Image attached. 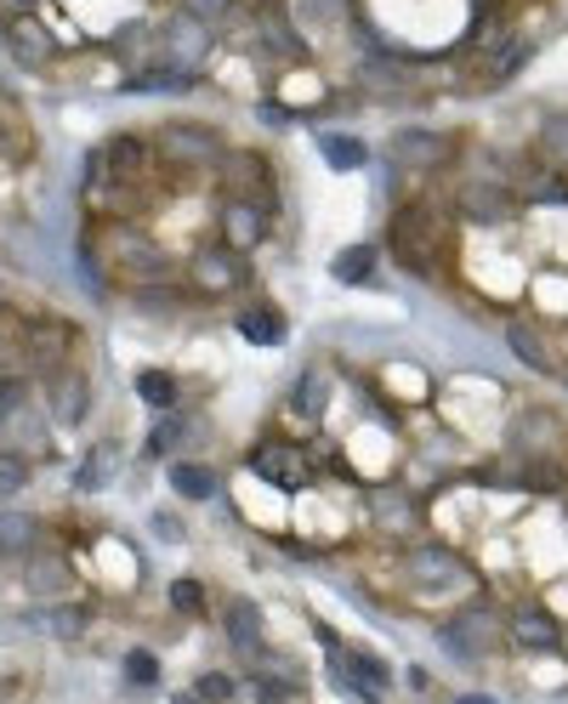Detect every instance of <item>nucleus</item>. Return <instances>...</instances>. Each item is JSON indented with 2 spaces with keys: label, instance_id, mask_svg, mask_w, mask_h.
Returning <instances> with one entry per match:
<instances>
[{
  "label": "nucleus",
  "instance_id": "obj_1",
  "mask_svg": "<svg viewBox=\"0 0 568 704\" xmlns=\"http://www.w3.org/2000/svg\"><path fill=\"white\" fill-rule=\"evenodd\" d=\"M392 250L404 256V267L432 273L443 256H450V228H443V216H438V211L409 205V211L392 216Z\"/></svg>",
  "mask_w": 568,
  "mask_h": 704
},
{
  "label": "nucleus",
  "instance_id": "obj_2",
  "mask_svg": "<svg viewBox=\"0 0 568 704\" xmlns=\"http://www.w3.org/2000/svg\"><path fill=\"white\" fill-rule=\"evenodd\" d=\"M438 637H443V648H450L455 659H483V653H495V642H501V614L472 602V608H460L455 619H443Z\"/></svg>",
  "mask_w": 568,
  "mask_h": 704
},
{
  "label": "nucleus",
  "instance_id": "obj_3",
  "mask_svg": "<svg viewBox=\"0 0 568 704\" xmlns=\"http://www.w3.org/2000/svg\"><path fill=\"white\" fill-rule=\"evenodd\" d=\"M244 279H251V267H244V256L239 250H228V244H205L200 256L188 262V285L200 290V296H228V290H239Z\"/></svg>",
  "mask_w": 568,
  "mask_h": 704
},
{
  "label": "nucleus",
  "instance_id": "obj_4",
  "mask_svg": "<svg viewBox=\"0 0 568 704\" xmlns=\"http://www.w3.org/2000/svg\"><path fill=\"white\" fill-rule=\"evenodd\" d=\"M251 29H256V46L274 63H307V35L290 23L285 7H274V0H262L256 17H251Z\"/></svg>",
  "mask_w": 568,
  "mask_h": 704
},
{
  "label": "nucleus",
  "instance_id": "obj_5",
  "mask_svg": "<svg viewBox=\"0 0 568 704\" xmlns=\"http://www.w3.org/2000/svg\"><path fill=\"white\" fill-rule=\"evenodd\" d=\"M267 216H274V205L267 199H244V193H228V205H222V244L228 250H256L267 239Z\"/></svg>",
  "mask_w": 568,
  "mask_h": 704
},
{
  "label": "nucleus",
  "instance_id": "obj_6",
  "mask_svg": "<svg viewBox=\"0 0 568 704\" xmlns=\"http://www.w3.org/2000/svg\"><path fill=\"white\" fill-rule=\"evenodd\" d=\"M211 46H216V35H211V23H200V17H188V12H177V17H171V29H165V68L200 74V63L211 58Z\"/></svg>",
  "mask_w": 568,
  "mask_h": 704
},
{
  "label": "nucleus",
  "instance_id": "obj_7",
  "mask_svg": "<svg viewBox=\"0 0 568 704\" xmlns=\"http://www.w3.org/2000/svg\"><path fill=\"white\" fill-rule=\"evenodd\" d=\"M160 154L177 160V165H222V137L205 131V125H165L160 131Z\"/></svg>",
  "mask_w": 568,
  "mask_h": 704
},
{
  "label": "nucleus",
  "instance_id": "obj_8",
  "mask_svg": "<svg viewBox=\"0 0 568 704\" xmlns=\"http://www.w3.org/2000/svg\"><path fill=\"white\" fill-rule=\"evenodd\" d=\"M7 52L23 68H52L58 63V40H52V29H46L35 12H23V17H7Z\"/></svg>",
  "mask_w": 568,
  "mask_h": 704
},
{
  "label": "nucleus",
  "instance_id": "obj_9",
  "mask_svg": "<svg viewBox=\"0 0 568 704\" xmlns=\"http://www.w3.org/2000/svg\"><path fill=\"white\" fill-rule=\"evenodd\" d=\"M450 160H455V142L438 131H421V125L392 137V165H404V171H443Z\"/></svg>",
  "mask_w": 568,
  "mask_h": 704
},
{
  "label": "nucleus",
  "instance_id": "obj_10",
  "mask_svg": "<svg viewBox=\"0 0 568 704\" xmlns=\"http://www.w3.org/2000/svg\"><path fill=\"white\" fill-rule=\"evenodd\" d=\"M404 574L421 591H443V586H455L466 580V563L455 557L450 545H409V557H404Z\"/></svg>",
  "mask_w": 568,
  "mask_h": 704
},
{
  "label": "nucleus",
  "instance_id": "obj_11",
  "mask_svg": "<svg viewBox=\"0 0 568 704\" xmlns=\"http://www.w3.org/2000/svg\"><path fill=\"white\" fill-rule=\"evenodd\" d=\"M251 472L256 477H267V483H279V489H307V477H313V466H307V455L295 443H267V449H256L251 455Z\"/></svg>",
  "mask_w": 568,
  "mask_h": 704
},
{
  "label": "nucleus",
  "instance_id": "obj_12",
  "mask_svg": "<svg viewBox=\"0 0 568 704\" xmlns=\"http://www.w3.org/2000/svg\"><path fill=\"white\" fill-rule=\"evenodd\" d=\"M369 517H376L381 535L404 540L415 523H421V506L409 500V489H369Z\"/></svg>",
  "mask_w": 568,
  "mask_h": 704
},
{
  "label": "nucleus",
  "instance_id": "obj_13",
  "mask_svg": "<svg viewBox=\"0 0 568 704\" xmlns=\"http://www.w3.org/2000/svg\"><path fill=\"white\" fill-rule=\"evenodd\" d=\"M46 404H52V415L63 426H80L86 420V404H91V381L80 369H58L52 381H46Z\"/></svg>",
  "mask_w": 568,
  "mask_h": 704
},
{
  "label": "nucleus",
  "instance_id": "obj_14",
  "mask_svg": "<svg viewBox=\"0 0 568 704\" xmlns=\"http://www.w3.org/2000/svg\"><path fill=\"white\" fill-rule=\"evenodd\" d=\"M455 205H460V216H472V222H483V228H495V222H506V216H512V193H501V183H495V188L466 183Z\"/></svg>",
  "mask_w": 568,
  "mask_h": 704
},
{
  "label": "nucleus",
  "instance_id": "obj_15",
  "mask_svg": "<svg viewBox=\"0 0 568 704\" xmlns=\"http://www.w3.org/2000/svg\"><path fill=\"white\" fill-rule=\"evenodd\" d=\"M228 637H233V648L244 653V659H262V614H256V602H244V596L228 602Z\"/></svg>",
  "mask_w": 568,
  "mask_h": 704
},
{
  "label": "nucleus",
  "instance_id": "obj_16",
  "mask_svg": "<svg viewBox=\"0 0 568 704\" xmlns=\"http://www.w3.org/2000/svg\"><path fill=\"white\" fill-rule=\"evenodd\" d=\"M506 637L517 642V648H557L563 642V631H557V619L552 614H540V608H523V614H517L512 625H506Z\"/></svg>",
  "mask_w": 568,
  "mask_h": 704
},
{
  "label": "nucleus",
  "instance_id": "obj_17",
  "mask_svg": "<svg viewBox=\"0 0 568 704\" xmlns=\"http://www.w3.org/2000/svg\"><path fill=\"white\" fill-rule=\"evenodd\" d=\"M40 545V523L29 512H0V563L7 557H29Z\"/></svg>",
  "mask_w": 568,
  "mask_h": 704
},
{
  "label": "nucleus",
  "instance_id": "obj_18",
  "mask_svg": "<svg viewBox=\"0 0 568 704\" xmlns=\"http://www.w3.org/2000/svg\"><path fill=\"white\" fill-rule=\"evenodd\" d=\"M506 341H512V352H517V359H523L529 369H557V359H552L546 336H540L529 318H506Z\"/></svg>",
  "mask_w": 568,
  "mask_h": 704
},
{
  "label": "nucleus",
  "instance_id": "obj_19",
  "mask_svg": "<svg viewBox=\"0 0 568 704\" xmlns=\"http://www.w3.org/2000/svg\"><path fill=\"white\" fill-rule=\"evenodd\" d=\"M336 653V670H341V682H369V688H387L392 676H387V665L381 659H369V653H341V648H330Z\"/></svg>",
  "mask_w": 568,
  "mask_h": 704
},
{
  "label": "nucleus",
  "instance_id": "obj_20",
  "mask_svg": "<svg viewBox=\"0 0 568 704\" xmlns=\"http://www.w3.org/2000/svg\"><path fill=\"white\" fill-rule=\"evenodd\" d=\"M171 489H177L182 500H211L216 494V472L200 466V461H177L171 466Z\"/></svg>",
  "mask_w": 568,
  "mask_h": 704
},
{
  "label": "nucleus",
  "instance_id": "obj_21",
  "mask_svg": "<svg viewBox=\"0 0 568 704\" xmlns=\"http://www.w3.org/2000/svg\"><path fill=\"white\" fill-rule=\"evenodd\" d=\"M239 336L256 341V347H274V341H285V318L274 307H244L239 313Z\"/></svg>",
  "mask_w": 568,
  "mask_h": 704
},
{
  "label": "nucleus",
  "instance_id": "obj_22",
  "mask_svg": "<svg viewBox=\"0 0 568 704\" xmlns=\"http://www.w3.org/2000/svg\"><path fill=\"white\" fill-rule=\"evenodd\" d=\"M200 86V74H182V68H142L126 80V91H188Z\"/></svg>",
  "mask_w": 568,
  "mask_h": 704
},
{
  "label": "nucleus",
  "instance_id": "obj_23",
  "mask_svg": "<svg viewBox=\"0 0 568 704\" xmlns=\"http://www.w3.org/2000/svg\"><path fill=\"white\" fill-rule=\"evenodd\" d=\"M137 398H142V404H154V410H171V404H177V375L137 369Z\"/></svg>",
  "mask_w": 568,
  "mask_h": 704
},
{
  "label": "nucleus",
  "instance_id": "obj_24",
  "mask_svg": "<svg viewBox=\"0 0 568 704\" xmlns=\"http://www.w3.org/2000/svg\"><path fill=\"white\" fill-rule=\"evenodd\" d=\"M318 154H325L336 171H358L364 165V142L341 137V131H318Z\"/></svg>",
  "mask_w": 568,
  "mask_h": 704
},
{
  "label": "nucleus",
  "instance_id": "obj_25",
  "mask_svg": "<svg viewBox=\"0 0 568 704\" xmlns=\"http://www.w3.org/2000/svg\"><path fill=\"white\" fill-rule=\"evenodd\" d=\"M336 279L341 285H364L369 279V273H376V250H369V244H348V250H341V256H336Z\"/></svg>",
  "mask_w": 568,
  "mask_h": 704
},
{
  "label": "nucleus",
  "instance_id": "obj_26",
  "mask_svg": "<svg viewBox=\"0 0 568 704\" xmlns=\"http://www.w3.org/2000/svg\"><path fill=\"white\" fill-rule=\"evenodd\" d=\"M63 586H68V563H63V557H35V568H29V591L58 596Z\"/></svg>",
  "mask_w": 568,
  "mask_h": 704
},
{
  "label": "nucleus",
  "instance_id": "obj_27",
  "mask_svg": "<svg viewBox=\"0 0 568 704\" xmlns=\"http://www.w3.org/2000/svg\"><path fill=\"white\" fill-rule=\"evenodd\" d=\"M35 625H40V631H52V637H80L86 614L80 608H46V614H35Z\"/></svg>",
  "mask_w": 568,
  "mask_h": 704
},
{
  "label": "nucleus",
  "instance_id": "obj_28",
  "mask_svg": "<svg viewBox=\"0 0 568 704\" xmlns=\"http://www.w3.org/2000/svg\"><path fill=\"white\" fill-rule=\"evenodd\" d=\"M23 483H29V461L17 449H0V494H17Z\"/></svg>",
  "mask_w": 568,
  "mask_h": 704
},
{
  "label": "nucleus",
  "instance_id": "obj_29",
  "mask_svg": "<svg viewBox=\"0 0 568 704\" xmlns=\"http://www.w3.org/2000/svg\"><path fill=\"white\" fill-rule=\"evenodd\" d=\"M126 676H131L137 688H154V682H160V665H154V653H148V648H131V653H126Z\"/></svg>",
  "mask_w": 568,
  "mask_h": 704
},
{
  "label": "nucleus",
  "instance_id": "obj_30",
  "mask_svg": "<svg viewBox=\"0 0 568 704\" xmlns=\"http://www.w3.org/2000/svg\"><path fill=\"white\" fill-rule=\"evenodd\" d=\"M177 443H182V420H160L154 432H148V455H177Z\"/></svg>",
  "mask_w": 568,
  "mask_h": 704
},
{
  "label": "nucleus",
  "instance_id": "obj_31",
  "mask_svg": "<svg viewBox=\"0 0 568 704\" xmlns=\"http://www.w3.org/2000/svg\"><path fill=\"white\" fill-rule=\"evenodd\" d=\"M109 466H114V449H97V461H86L80 466V477H74V489H103V477H109Z\"/></svg>",
  "mask_w": 568,
  "mask_h": 704
},
{
  "label": "nucleus",
  "instance_id": "obj_32",
  "mask_svg": "<svg viewBox=\"0 0 568 704\" xmlns=\"http://www.w3.org/2000/svg\"><path fill=\"white\" fill-rule=\"evenodd\" d=\"M177 12L200 17V23H222V17L233 12V0H177Z\"/></svg>",
  "mask_w": 568,
  "mask_h": 704
},
{
  "label": "nucleus",
  "instance_id": "obj_33",
  "mask_svg": "<svg viewBox=\"0 0 568 704\" xmlns=\"http://www.w3.org/2000/svg\"><path fill=\"white\" fill-rule=\"evenodd\" d=\"M295 410H302V415H325V381H318V375H307V381L295 387Z\"/></svg>",
  "mask_w": 568,
  "mask_h": 704
},
{
  "label": "nucleus",
  "instance_id": "obj_34",
  "mask_svg": "<svg viewBox=\"0 0 568 704\" xmlns=\"http://www.w3.org/2000/svg\"><path fill=\"white\" fill-rule=\"evenodd\" d=\"M523 193L529 199H568V183H563V176H523Z\"/></svg>",
  "mask_w": 568,
  "mask_h": 704
},
{
  "label": "nucleus",
  "instance_id": "obj_35",
  "mask_svg": "<svg viewBox=\"0 0 568 704\" xmlns=\"http://www.w3.org/2000/svg\"><path fill=\"white\" fill-rule=\"evenodd\" d=\"M171 602H177L182 614H200L205 608V591L193 586V580H177V586H171Z\"/></svg>",
  "mask_w": 568,
  "mask_h": 704
},
{
  "label": "nucleus",
  "instance_id": "obj_36",
  "mask_svg": "<svg viewBox=\"0 0 568 704\" xmlns=\"http://www.w3.org/2000/svg\"><path fill=\"white\" fill-rule=\"evenodd\" d=\"M193 693H200L205 704H222V699H233V682H228V676H200V688H193Z\"/></svg>",
  "mask_w": 568,
  "mask_h": 704
},
{
  "label": "nucleus",
  "instance_id": "obj_37",
  "mask_svg": "<svg viewBox=\"0 0 568 704\" xmlns=\"http://www.w3.org/2000/svg\"><path fill=\"white\" fill-rule=\"evenodd\" d=\"M295 7H302L307 23H330L336 17V0H295Z\"/></svg>",
  "mask_w": 568,
  "mask_h": 704
},
{
  "label": "nucleus",
  "instance_id": "obj_38",
  "mask_svg": "<svg viewBox=\"0 0 568 704\" xmlns=\"http://www.w3.org/2000/svg\"><path fill=\"white\" fill-rule=\"evenodd\" d=\"M23 410V381H0V415H17Z\"/></svg>",
  "mask_w": 568,
  "mask_h": 704
},
{
  "label": "nucleus",
  "instance_id": "obj_39",
  "mask_svg": "<svg viewBox=\"0 0 568 704\" xmlns=\"http://www.w3.org/2000/svg\"><path fill=\"white\" fill-rule=\"evenodd\" d=\"M546 137H552L557 154H568V120H552V125H546Z\"/></svg>",
  "mask_w": 568,
  "mask_h": 704
},
{
  "label": "nucleus",
  "instance_id": "obj_40",
  "mask_svg": "<svg viewBox=\"0 0 568 704\" xmlns=\"http://www.w3.org/2000/svg\"><path fill=\"white\" fill-rule=\"evenodd\" d=\"M23 12H35V0H0V17H23Z\"/></svg>",
  "mask_w": 568,
  "mask_h": 704
},
{
  "label": "nucleus",
  "instance_id": "obj_41",
  "mask_svg": "<svg viewBox=\"0 0 568 704\" xmlns=\"http://www.w3.org/2000/svg\"><path fill=\"white\" fill-rule=\"evenodd\" d=\"M455 704H495V699H483V693H466V699H455Z\"/></svg>",
  "mask_w": 568,
  "mask_h": 704
},
{
  "label": "nucleus",
  "instance_id": "obj_42",
  "mask_svg": "<svg viewBox=\"0 0 568 704\" xmlns=\"http://www.w3.org/2000/svg\"><path fill=\"white\" fill-rule=\"evenodd\" d=\"M177 704H205V699H200V693H188V699H177Z\"/></svg>",
  "mask_w": 568,
  "mask_h": 704
},
{
  "label": "nucleus",
  "instance_id": "obj_43",
  "mask_svg": "<svg viewBox=\"0 0 568 704\" xmlns=\"http://www.w3.org/2000/svg\"><path fill=\"white\" fill-rule=\"evenodd\" d=\"M563 375H568V369H563Z\"/></svg>",
  "mask_w": 568,
  "mask_h": 704
}]
</instances>
